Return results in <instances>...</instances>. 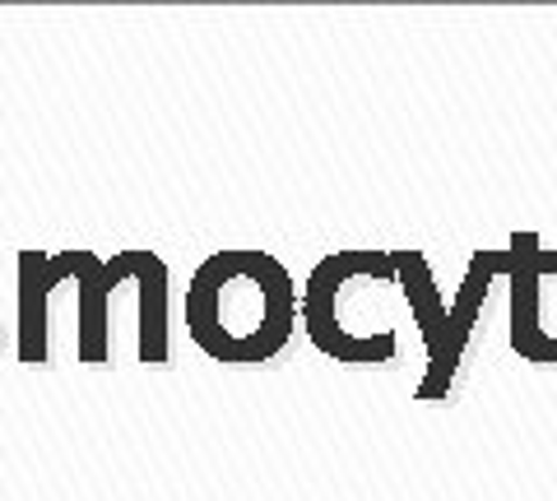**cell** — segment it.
<instances>
[{"label": "cell", "mask_w": 557, "mask_h": 501, "mask_svg": "<svg viewBox=\"0 0 557 501\" xmlns=\"http://www.w3.org/2000/svg\"><path fill=\"white\" fill-rule=\"evenodd\" d=\"M94 255L84 251H65L57 255V261H42V255L24 251L20 255V358L24 362H42L47 358V292L57 279H65V274L84 270Z\"/></svg>", "instance_id": "cell-2"}, {"label": "cell", "mask_w": 557, "mask_h": 501, "mask_svg": "<svg viewBox=\"0 0 557 501\" xmlns=\"http://www.w3.org/2000/svg\"><path fill=\"white\" fill-rule=\"evenodd\" d=\"M298 288L265 251H219L186 292L190 339L219 362H265L288 343Z\"/></svg>", "instance_id": "cell-1"}, {"label": "cell", "mask_w": 557, "mask_h": 501, "mask_svg": "<svg viewBox=\"0 0 557 501\" xmlns=\"http://www.w3.org/2000/svg\"><path fill=\"white\" fill-rule=\"evenodd\" d=\"M539 251V241L525 233V274H516V306L525 302V311L516 316V349L520 353H530V358H544V362H557V343L539 335V316H534V302H539V288H534V274L539 270H557V251H544V255H534Z\"/></svg>", "instance_id": "cell-4"}, {"label": "cell", "mask_w": 557, "mask_h": 501, "mask_svg": "<svg viewBox=\"0 0 557 501\" xmlns=\"http://www.w3.org/2000/svg\"><path fill=\"white\" fill-rule=\"evenodd\" d=\"M121 265L139 279V358L163 362L168 358V270L153 251H121Z\"/></svg>", "instance_id": "cell-3"}]
</instances>
